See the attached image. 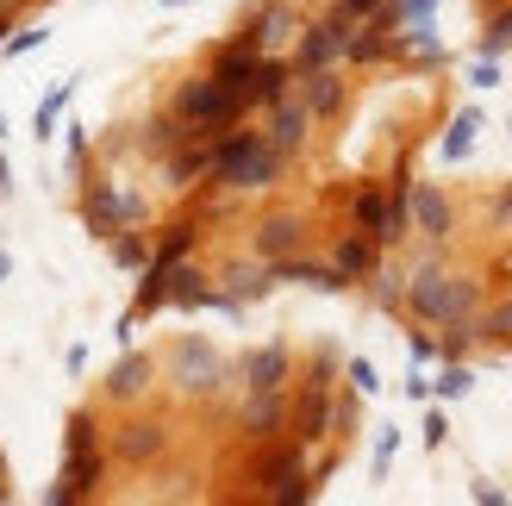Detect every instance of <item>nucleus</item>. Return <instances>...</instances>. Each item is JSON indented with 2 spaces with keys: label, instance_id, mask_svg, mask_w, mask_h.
Returning <instances> with one entry per match:
<instances>
[{
  "label": "nucleus",
  "instance_id": "f257e3e1",
  "mask_svg": "<svg viewBox=\"0 0 512 506\" xmlns=\"http://www.w3.org/2000/svg\"><path fill=\"white\" fill-rule=\"evenodd\" d=\"M281 169H288V157H281L263 132H250L238 119V125H225L213 138V175L207 182H219L225 194H256V188H275Z\"/></svg>",
  "mask_w": 512,
  "mask_h": 506
},
{
  "label": "nucleus",
  "instance_id": "f03ea898",
  "mask_svg": "<svg viewBox=\"0 0 512 506\" xmlns=\"http://www.w3.org/2000/svg\"><path fill=\"white\" fill-rule=\"evenodd\" d=\"M406 313H413L419 325H475L481 282L475 275H450V269H438L425 257L413 275H406Z\"/></svg>",
  "mask_w": 512,
  "mask_h": 506
},
{
  "label": "nucleus",
  "instance_id": "7ed1b4c3",
  "mask_svg": "<svg viewBox=\"0 0 512 506\" xmlns=\"http://www.w3.org/2000/svg\"><path fill=\"white\" fill-rule=\"evenodd\" d=\"M169 375H175V394L213 400L225 382H232V363H225L207 338H175V350H169Z\"/></svg>",
  "mask_w": 512,
  "mask_h": 506
},
{
  "label": "nucleus",
  "instance_id": "20e7f679",
  "mask_svg": "<svg viewBox=\"0 0 512 506\" xmlns=\"http://www.w3.org/2000/svg\"><path fill=\"white\" fill-rule=\"evenodd\" d=\"M169 113L188 119V125H200V132H225V125L244 119V100L225 88V82H213V75H194V82L175 88V107Z\"/></svg>",
  "mask_w": 512,
  "mask_h": 506
},
{
  "label": "nucleus",
  "instance_id": "39448f33",
  "mask_svg": "<svg viewBox=\"0 0 512 506\" xmlns=\"http://www.w3.org/2000/svg\"><path fill=\"white\" fill-rule=\"evenodd\" d=\"M150 207H144V194H132V188H119V182H82V219H88V232L94 238H113V232H125V225H138Z\"/></svg>",
  "mask_w": 512,
  "mask_h": 506
},
{
  "label": "nucleus",
  "instance_id": "423d86ee",
  "mask_svg": "<svg viewBox=\"0 0 512 506\" xmlns=\"http://www.w3.org/2000/svg\"><path fill=\"white\" fill-rule=\"evenodd\" d=\"M169 450V425L163 419H125L119 432H107V457L125 469H150Z\"/></svg>",
  "mask_w": 512,
  "mask_h": 506
},
{
  "label": "nucleus",
  "instance_id": "0eeeda50",
  "mask_svg": "<svg viewBox=\"0 0 512 506\" xmlns=\"http://www.w3.org/2000/svg\"><path fill=\"white\" fill-rule=\"evenodd\" d=\"M294 32H300V19H294L288 0H263V7L238 25V38H244L250 50H263V57H281V50L294 44Z\"/></svg>",
  "mask_w": 512,
  "mask_h": 506
},
{
  "label": "nucleus",
  "instance_id": "6e6552de",
  "mask_svg": "<svg viewBox=\"0 0 512 506\" xmlns=\"http://www.w3.org/2000/svg\"><path fill=\"white\" fill-rule=\"evenodd\" d=\"M344 38H350V25H338V19H319V25H300L294 32V75H306V69H331V63H344Z\"/></svg>",
  "mask_w": 512,
  "mask_h": 506
},
{
  "label": "nucleus",
  "instance_id": "1a4fd4ad",
  "mask_svg": "<svg viewBox=\"0 0 512 506\" xmlns=\"http://www.w3.org/2000/svg\"><path fill=\"white\" fill-rule=\"evenodd\" d=\"M300 469H306V444L300 438H263V444H256V457H250V482L263 488V500H269Z\"/></svg>",
  "mask_w": 512,
  "mask_h": 506
},
{
  "label": "nucleus",
  "instance_id": "9d476101",
  "mask_svg": "<svg viewBox=\"0 0 512 506\" xmlns=\"http://www.w3.org/2000/svg\"><path fill=\"white\" fill-rule=\"evenodd\" d=\"M150 388H157V357H150V350H125L107 369V382H100V394H107L113 407H138Z\"/></svg>",
  "mask_w": 512,
  "mask_h": 506
},
{
  "label": "nucleus",
  "instance_id": "9b49d317",
  "mask_svg": "<svg viewBox=\"0 0 512 506\" xmlns=\"http://www.w3.org/2000/svg\"><path fill=\"white\" fill-rule=\"evenodd\" d=\"M238 432H244L250 444H263V438H281V432H288V388L244 394V407H238Z\"/></svg>",
  "mask_w": 512,
  "mask_h": 506
},
{
  "label": "nucleus",
  "instance_id": "f8f14e48",
  "mask_svg": "<svg viewBox=\"0 0 512 506\" xmlns=\"http://www.w3.org/2000/svg\"><path fill=\"white\" fill-rule=\"evenodd\" d=\"M100 475H107V450H69V463H63V482L50 488L44 500H50V506H69V500H94Z\"/></svg>",
  "mask_w": 512,
  "mask_h": 506
},
{
  "label": "nucleus",
  "instance_id": "ddd939ff",
  "mask_svg": "<svg viewBox=\"0 0 512 506\" xmlns=\"http://www.w3.org/2000/svg\"><path fill=\"white\" fill-rule=\"evenodd\" d=\"M413 232H425L431 244H444L450 232H456V207H450V194L438 188V182H413Z\"/></svg>",
  "mask_w": 512,
  "mask_h": 506
},
{
  "label": "nucleus",
  "instance_id": "4468645a",
  "mask_svg": "<svg viewBox=\"0 0 512 506\" xmlns=\"http://www.w3.org/2000/svg\"><path fill=\"white\" fill-rule=\"evenodd\" d=\"M244 375V394H269V388H288V375H294V357H288V344H256L250 357L238 363Z\"/></svg>",
  "mask_w": 512,
  "mask_h": 506
},
{
  "label": "nucleus",
  "instance_id": "2eb2a0df",
  "mask_svg": "<svg viewBox=\"0 0 512 506\" xmlns=\"http://www.w3.org/2000/svg\"><path fill=\"white\" fill-rule=\"evenodd\" d=\"M250 250H256L263 263L294 257V250H306V219H300V213H269V219L250 232Z\"/></svg>",
  "mask_w": 512,
  "mask_h": 506
},
{
  "label": "nucleus",
  "instance_id": "dca6fc26",
  "mask_svg": "<svg viewBox=\"0 0 512 506\" xmlns=\"http://www.w3.org/2000/svg\"><path fill=\"white\" fill-rule=\"evenodd\" d=\"M294 94L306 100V113H313V119H338L344 113V75H338V63L294 75Z\"/></svg>",
  "mask_w": 512,
  "mask_h": 506
},
{
  "label": "nucleus",
  "instance_id": "f3484780",
  "mask_svg": "<svg viewBox=\"0 0 512 506\" xmlns=\"http://www.w3.org/2000/svg\"><path fill=\"white\" fill-rule=\"evenodd\" d=\"M269 282H300V288H319V294H338V288H350L338 269H331V257L325 263H313L306 250H294V257H275L269 263Z\"/></svg>",
  "mask_w": 512,
  "mask_h": 506
},
{
  "label": "nucleus",
  "instance_id": "a211bd4d",
  "mask_svg": "<svg viewBox=\"0 0 512 506\" xmlns=\"http://www.w3.org/2000/svg\"><path fill=\"white\" fill-rule=\"evenodd\" d=\"M306 125H313V113H306V100H300V94H281L275 107H269V132H263V138L281 150V157H294V150L306 144Z\"/></svg>",
  "mask_w": 512,
  "mask_h": 506
},
{
  "label": "nucleus",
  "instance_id": "6ab92c4d",
  "mask_svg": "<svg viewBox=\"0 0 512 506\" xmlns=\"http://www.w3.org/2000/svg\"><path fill=\"white\" fill-rule=\"evenodd\" d=\"M281 94H294V63L288 57H256L250 82H244V107H275Z\"/></svg>",
  "mask_w": 512,
  "mask_h": 506
},
{
  "label": "nucleus",
  "instance_id": "aec40b11",
  "mask_svg": "<svg viewBox=\"0 0 512 506\" xmlns=\"http://www.w3.org/2000/svg\"><path fill=\"white\" fill-rule=\"evenodd\" d=\"M375 263H381V244L369 232H344L338 244H331V269H338L344 282H369Z\"/></svg>",
  "mask_w": 512,
  "mask_h": 506
},
{
  "label": "nucleus",
  "instance_id": "412c9836",
  "mask_svg": "<svg viewBox=\"0 0 512 506\" xmlns=\"http://www.w3.org/2000/svg\"><path fill=\"white\" fill-rule=\"evenodd\" d=\"M213 294H219V288H213V282H207V275H200V269H194V263L182 257V263H175V269H169V288H163V307H182V313H194V307H213Z\"/></svg>",
  "mask_w": 512,
  "mask_h": 506
},
{
  "label": "nucleus",
  "instance_id": "4be33fe9",
  "mask_svg": "<svg viewBox=\"0 0 512 506\" xmlns=\"http://www.w3.org/2000/svg\"><path fill=\"white\" fill-rule=\"evenodd\" d=\"M256 57H263V50H250L244 38H232V44H219L213 50V82H225L238 100H244V82H250V69H256ZM250 113V107H244Z\"/></svg>",
  "mask_w": 512,
  "mask_h": 506
},
{
  "label": "nucleus",
  "instance_id": "5701e85b",
  "mask_svg": "<svg viewBox=\"0 0 512 506\" xmlns=\"http://www.w3.org/2000/svg\"><path fill=\"white\" fill-rule=\"evenodd\" d=\"M194 138V125L188 119H175V113H157V119H144L138 125V150L144 157H169L175 144H188Z\"/></svg>",
  "mask_w": 512,
  "mask_h": 506
},
{
  "label": "nucleus",
  "instance_id": "b1692460",
  "mask_svg": "<svg viewBox=\"0 0 512 506\" xmlns=\"http://www.w3.org/2000/svg\"><path fill=\"white\" fill-rule=\"evenodd\" d=\"M219 282H225V294H232V300H256V294H269V288H275L263 257H256V263H225Z\"/></svg>",
  "mask_w": 512,
  "mask_h": 506
},
{
  "label": "nucleus",
  "instance_id": "393cba45",
  "mask_svg": "<svg viewBox=\"0 0 512 506\" xmlns=\"http://www.w3.org/2000/svg\"><path fill=\"white\" fill-rule=\"evenodd\" d=\"M475 338H481V344H500V350H512V294H500L494 307L481 300V313H475Z\"/></svg>",
  "mask_w": 512,
  "mask_h": 506
},
{
  "label": "nucleus",
  "instance_id": "a878e982",
  "mask_svg": "<svg viewBox=\"0 0 512 506\" xmlns=\"http://www.w3.org/2000/svg\"><path fill=\"white\" fill-rule=\"evenodd\" d=\"M475 138H481V113L463 107V113L450 119V132H444V144H438V157H444V163H463L469 150H475Z\"/></svg>",
  "mask_w": 512,
  "mask_h": 506
},
{
  "label": "nucleus",
  "instance_id": "bb28decb",
  "mask_svg": "<svg viewBox=\"0 0 512 506\" xmlns=\"http://www.w3.org/2000/svg\"><path fill=\"white\" fill-rule=\"evenodd\" d=\"M350 219H356V232H381V219H388V188H356V200H350Z\"/></svg>",
  "mask_w": 512,
  "mask_h": 506
},
{
  "label": "nucleus",
  "instance_id": "cd10ccee",
  "mask_svg": "<svg viewBox=\"0 0 512 506\" xmlns=\"http://www.w3.org/2000/svg\"><path fill=\"white\" fill-rule=\"evenodd\" d=\"M194 244H200V219H182V225H169V232L150 244V257H157V263H182Z\"/></svg>",
  "mask_w": 512,
  "mask_h": 506
},
{
  "label": "nucleus",
  "instance_id": "c85d7f7f",
  "mask_svg": "<svg viewBox=\"0 0 512 506\" xmlns=\"http://www.w3.org/2000/svg\"><path fill=\"white\" fill-rule=\"evenodd\" d=\"M369 288H375V307H381V313H406V275H400V269H388V263H375V275H369Z\"/></svg>",
  "mask_w": 512,
  "mask_h": 506
},
{
  "label": "nucleus",
  "instance_id": "c756f323",
  "mask_svg": "<svg viewBox=\"0 0 512 506\" xmlns=\"http://www.w3.org/2000/svg\"><path fill=\"white\" fill-rule=\"evenodd\" d=\"M481 57H506V50H512V0H506V7H494L488 13V25H481Z\"/></svg>",
  "mask_w": 512,
  "mask_h": 506
},
{
  "label": "nucleus",
  "instance_id": "7c9ffc66",
  "mask_svg": "<svg viewBox=\"0 0 512 506\" xmlns=\"http://www.w3.org/2000/svg\"><path fill=\"white\" fill-rule=\"evenodd\" d=\"M107 244H113V263H119V269H144V263H150V238L132 232V225H125V232H113Z\"/></svg>",
  "mask_w": 512,
  "mask_h": 506
},
{
  "label": "nucleus",
  "instance_id": "2f4dec72",
  "mask_svg": "<svg viewBox=\"0 0 512 506\" xmlns=\"http://www.w3.org/2000/svg\"><path fill=\"white\" fill-rule=\"evenodd\" d=\"M469 388H475V375H469L463 363H444V375L431 382V394H438V400H463Z\"/></svg>",
  "mask_w": 512,
  "mask_h": 506
},
{
  "label": "nucleus",
  "instance_id": "473e14b6",
  "mask_svg": "<svg viewBox=\"0 0 512 506\" xmlns=\"http://www.w3.org/2000/svg\"><path fill=\"white\" fill-rule=\"evenodd\" d=\"M381 7H388V0H338V7H331V19H338V25H363V19H375Z\"/></svg>",
  "mask_w": 512,
  "mask_h": 506
},
{
  "label": "nucleus",
  "instance_id": "72a5a7b5",
  "mask_svg": "<svg viewBox=\"0 0 512 506\" xmlns=\"http://www.w3.org/2000/svg\"><path fill=\"white\" fill-rule=\"evenodd\" d=\"M344 369H350V388H356V394H381V375H375L369 357H350Z\"/></svg>",
  "mask_w": 512,
  "mask_h": 506
},
{
  "label": "nucleus",
  "instance_id": "f704fd0d",
  "mask_svg": "<svg viewBox=\"0 0 512 506\" xmlns=\"http://www.w3.org/2000/svg\"><path fill=\"white\" fill-rule=\"evenodd\" d=\"M394 450H400V432L388 425V432H381V444H375V482L381 475H388V463H394Z\"/></svg>",
  "mask_w": 512,
  "mask_h": 506
},
{
  "label": "nucleus",
  "instance_id": "c9c22d12",
  "mask_svg": "<svg viewBox=\"0 0 512 506\" xmlns=\"http://www.w3.org/2000/svg\"><path fill=\"white\" fill-rule=\"evenodd\" d=\"M488 219L500 225V232H512V182H506V188L494 194V207H488Z\"/></svg>",
  "mask_w": 512,
  "mask_h": 506
},
{
  "label": "nucleus",
  "instance_id": "e433bc0d",
  "mask_svg": "<svg viewBox=\"0 0 512 506\" xmlns=\"http://www.w3.org/2000/svg\"><path fill=\"white\" fill-rule=\"evenodd\" d=\"M469 82H475V88H500V57H481V63L469 69Z\"/></svg>",
  "mask_w": 512,
  "mask_h": 506
},
{
  "label": "nucleus",
  "instance_id": "4c0bfd02",
  "mask_svg": "<svg viewBox=\"0 0 512 506\" xmlns=\"http://www.w3.org/2000/svg\"><path fill=\"white\" fill-rule=\"evenodd\" d=\"M63 100H69V88H57V94H50L44 107H38V138L50 132V125H57V113H63Z\"/></svg>",
  "mask_w": 512,
  "mask_h": 506
},
{
  "label": "nucleus",
  "instance_id": "58836bf2",
  "mask_svg": "<svg viewBox=\"0 0 512 506\" xmlns=\"http://www.w3.org/2000/svg\"><path fill=\"white\" fill-rule=\"evenodd\" d=\"M406 350H413V363H419V369H425V363H438V338H425V332L406 338Z\"/></svg>",
  "mask_w": 512,
  "mask_h": 506
},
{
  "label": "nucleus",
  "instance_id": "ea45409f",
  "mask_svg": "<svg viewBox=\"0 0 512 506\" xmlns=\"http://www.w3.org/2000/svg\"><path fill=\"white\" fill-rule=\"evenodd\" d=\"M444 438H450V419L444 413H425V450H444Z\"/></svg>",
  "mask_w": 512,
  "mask_h": 506
},
{
  "label": "nucleus",
  "instance_id": "a19ab883",
  "mask_svg": "<svg viewBox=\"0 0 512 506\" xmlns=\"http://www.w3.org/2000/svg\"><path fill=\"white\" fill-rule=\"evenodd\" d=\"M431 7H438V0H394V13H400V25H406V19H431Z\"/></svg>",
  "mask_w": 512,
  "mask_h": 506
},
{
  "label": "nucleus",
  "instance_id": "79ce46f5",
  "mask_svg": "<svg viewBox=\"0 0 512 506\" xmlns=\"http://www.w3.org/2000/svg\"><path fill=\"white\" fill-rule=\"evenodd\" d=\"M44 44V32H19V38H7L0 50H13V57H25V50H38Z\"/></svg>",
  "mask_w": 512,
  "mask_h": 506
},
{
  "label": "nucleus",
  "instance_id": "37998d69",
  "mask_svg": "<svg viewBox=\"0 0 512 506\" xmlns=\"http://www.w3.org/2000/svg\"><path fill=\"white\" fill-rule=\"evenodd\" d=\"M88 157V132H82V125H69V163H82Z\"/></svg>",
  "mask_w": 512,
  "mask_h": 506
},
{
  "label": "nucleus",
  "instance_id": "c03bdc74",
  "mask_svg": "<svg viewBox=\"0 0 512 506\" xmlns=\"http://www.w3.org/2000/svg\"><path fill=\"white\" fill-rule=\"evenodd\" d=\"M475 500H481V506H500V500H506V494H500V488H494V482H475Z\"/></svg>",
  "mask_w": 512,
  "mask_h": 506
},
{
  "label": "nucleus",
  "instance_id": "a18cd8bd",
  "mask_svg": "<svg viewBox=\"0 0 512 506\" xmlns=\"http://www.w3.org/2000/svg\"><path fill=\"white\" fill-rule=\"evenodd\" d=\"M7 38H13V13H7V7H0V44H7Z\"/></svg>",
  "mask_w": 512,
  "mask_h": 506
},
{
  "label": "nucleus",
  "instance_id": "49530a36",
  "mask_svg": "<svg viewBox=\"0 0 512 506\" xmlns=\"http://www.w3.org/2000/svg\"><path fill=\"white\" fill-rule=\"evenodd\" d=\"M7 275H13V257H7V250H0V282H7Z\"/></svg>",
  "mask_w": 512,
  "mask_h": 506
},
{
  "label": "nucleus",
  "instance_id": "de8ad7c7",
  "mask_svg": "<svg viewBox=\"0 0 512 506\" xmlns=\"http://www.w3.org/2000/svg\"><path fill=\"white\" fill-rule=\"evenodd\" d=\"M475 7H481V13H494V7H506V0H475Z\"/></svg>",
  "mask_w": 512,
  "mask_h": 506
},
{
  "label": "nucleus",
  "instance_id": "09e8293b",
  "mask_svg": "<svg viewBox=\"0 0 512 506\" xmlns=\"http://www.w3.org/2000/svg\"><path fill=\"white\" fill-rule=\"evenodd\" d=\"M0 194H7V157H0Z\"/></svg>",
  "mask_w": 512,
  "mask_h": 506
},
{
  "label": "nucleus",
  "instance_id": "8fccbe9b",
  "mask_svg": "<svg viewBox=\"0 0 512 506\" xmlns=\"http://www.w3.org/2000/svg\"><path fill=\"white\" fill-rule=\"evenodd\" d=\"M169 7H182V0H169Z\"/></svg>",
  "mask_w": 512,
  "mask_h": 506
},
{
  "label": "nucleus",
  "instance_id": "3c124183",
  "mask_svg": "<svg viewBox=\"0 0 512 506\" xmlns=\"http://www.w3.org/2000/svg\"><path fill=\"white\" fill-rule=\"evenodd\" d=\"M0 7H7V0H0Z\"/></svg>",
  "mask_w": 512,
  "mask_h": 506
}]
</instances>
